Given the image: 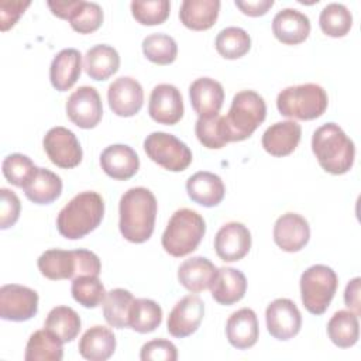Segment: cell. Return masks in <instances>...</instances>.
Masks as SVG:
<instances>
[{
    "mask_svg": "<svg viewBox=\"0 0 361 361\" xmlns=\"http://www.w3.org/2000/svg\"><path fill=\"white\" fill-rule=\"evenodd\" d=\"M157 210V199L149 189L137 186L124 192L118 206L121 235L135 244L149 240L154 233Z\"/></svg>",
    "mask_w": 361,
    "mask_h": 361,
    "instance_id": "obj_1",
    "label": "cell"
},
{
    "mask_svg": "<svg viewBox=\"0 0 361 361\" xmlns=\"http://www.w3.org/2000/svg\"><path fill=\"white\" fill-rule=\"evenodd\" d=\"M104 216L103 197L93 190L80 192L58 213L56 228L68 240H79L99 227Z\"/></svg>",
    "mask_w": 361,
    "mask_h": 361,
    "instance_id": "obj_2",
    "label": "cell"
},
{
    "mask_svg": "<svg viewBox=\"0 0 361 361\" xmlns=\"http://www.w3.org/2000/svg\"><path fill=\"white\" fill-rule=\"evenodd\" d=\"M312 151L319 165L331 175L348 172L355 158L353 140L336 123H326L313 133Z\"/></svg>",
    "mask_w": 361,
    "mask_h": 361,
    "instance_id": "obj_3",
    "label": "cell"
},
{
    "mask_svg": "<svg viewBox=\"0 0 361 361\" xmlns=\"http://www.w3.org/2000/svg\"><path fill=\"white\" fill-rule=\"evenodd\" d=\"M39 272L51 279H75L80 275H96L102 271L99 257L89 250H48L37 261Z\"/></svg>",
    "mask_w": 361,
    "mask_h": 361,
    "instance_id": "obj_4",
    "label": "cell"
},
{
    "mask_svg": "<svg viewBox=\"0 0 361 361\" xmlns=\"http://www.w3.org/2000/svg\"><path fill=\"white\" fill-rule=\"evenodd\" d=\"M206 233L204 219L192 209L176 210L162 234V248L172 257H185L193 252Z\"/></svg>",
    "mask_w": 361,
    "mask_h": 361,
    "instance_id": "obj_5",
    "label": "cell"
},
{
    "mask_svg": "<svg viewBox=\"0 0 361 361\" xmlns=\"http://www.w3.org/2000/svg\"><path fill=\"white\" fill-rule=\"evenodd\" d=\"M267 117V104L257 92L241 90L234 94L224 124L228 142L244 141L252 135Z\"/></svg>",
    "mask_w": 361,
    "mask_h": 361,
    "instance_id": "obj_6",
    "label": "cell"
},
{
    "mask_svg": "<svg viewBox=\"0 0 361 361\" xmlns=\"http://www.w3.org/2000/svg\"><path fill=\"white\" fill-rule=\"evenodd\" d=\"M326 90L316 83L289 86L279 92L276 107L283 117L296 120L319 118L327 109Z\"/></svg>",
    "mask_w": 361,
    "mask_h": 361,
    "instance_id": "obj_7",
    "label": "cell"
},
{
    "mask_svg": "<svg viewBox=\"0 0 361 361\" xmlns=\"http://www.w3.org/2000/svg\"><path fill=\"white\" fill-rule=\"evenodd\" d=\"M336 272L323 264H316L303 271L300 276V298L312 314H323L330 306L337 290Z\"/></svg>",
    "mask_w": 361,
    "mask_h": 361,
    "instance_id": "obj_8",
    "label": "cell"
},
{
    "mask_svg": "<svg viewBox=\"0 0 361 361\" xmlns=\"http://www.w3.org/2000/svg\"><path fill=\"white\" fill-rule=\"evenodd\" d=\"M144 149L151 161L171 172H182L192 162V151L173 134L154 131L144 140Z\"/></svg>",
    "mask_w": 361,
    "mask_h": 361,
    "instance_id": "obj_9",
    "label": "cell"
},
{
    "mask_svg": "<svg viewBox=\"0 0 361 361\" xmlns=\"http://www.w3.org/2000/svg\"><path fill=\"white\" fill-rule=\"evenodd\" d=\"M42 145L49 161L59 168L71 169L82 161V147L76 135L65 127L56 126L49 128L42 140Z\"/></svg>",
    "mask_w": 361,
    "mask_h": 361,
    "instance_id": "obj_10",
    "label": "cell"
},
{
    "mask_svg": "<svg viewBox=\"0 0 361 361\" xmlns=\"http://www.w3.org/2000/svg\"><path fill=\"white\" fill-rule=\"evenodd\" d=\"M38 312V293L27 286L7 283L0 288V317L10 322H25Z\"/></svg>",
    "mask_w": 361,
    "mask_h": 361,
    "instance_id": "obj_11",
    "label": "cell"
},
{
    "mask_svg": "<svg viewBox=\"0 0 361 361\" xmlns=\"http://www.w3.org/2000/svg\"><path fill=\"white\" fill-rule=\"evenodd\" d=\"M269 334L281 341L293 338L302 327V314L293 300L279 298L272 300L265 310Z\"/></svg>",
    "mask_w": 361,
    "mask_h": 361,
    "instance_id": "obj_12",
    "label": "cell"
},
{
    "mask_svg": "<svg viewBox=\"0 0 361 361\" xmlns=\"http://www.w3.org/2000/svg\"><path fill=\"white\" fill-rule=\"evenodd\" d=\"M66 116L79 128L96 127L103 116L99 92L92 86H80L66 100Z\"/></svg>",
    "mask_w": 361,
    "mask_h": 361,
    "instance_id": "obj_13",
    "label": "cell"
},
{
    "mask_svg": "<svg viewBox=\"0 0 361 361\" xmlns=\"http://www.w3.org/2000/svg\"><path fill=\"white\" fill-rule=\"evenodd\" d=\"M148 113L159 124L173 126L183 117V99L179 89L169 83L157 85L149 96Z\"/></svg>",
    "mask_w": 361,
    "mask_h": 361,
    "instance_id": "obj_14",
    "label": "cell"
},
{
    "mask_svg": "<svg viewBox=\"0 0 361 361\" xmlns=\"http://www.w3.org/2000/svg\"><path fill=\"white\" fill-rule=\"evenodd\" d=\"M204 316V303L196 295L182 298L171 310L166 322V329L171 336L185 338L193 334Z\"/></svg>",
    "mask_w": 361,
    "mask_h": 361,
    "instance_id": "obj_15",
    "label": "cell"
},
{
    "mask_svg": "<svg viewBox=\"0 0 361 361\" xmlns=\"http://www.w3.org/2000/svg\"><path fill=\"white\" fill-rule=\"evenodd\" d=\"M107 100L111 111L120 117L135 116L144 103V90L138 80L121 76L113 80L107 89Z\"/></svg>",
    "mask_w": 361,
    "mask_h": 361,
    "instance_id": "obj_16",
    "label": "cell"
},
{
    "mask_svg": "<svg viewBox=\"0 0 361 361\" xmlns=\"http://www.w3.org/2000/svg\"><path fill=\"white\" fill-rule=\"evenodd\" d=\"M251 248V233L243 224L230 221L220 227L214 237V250L224 262L243 259Z\"/></svg>",
    "mask_w": 361,
    "mask_h": 361,
    "instance_id": "obj_17",
    "label": "cell"
},
{
    "mask_svg": "<svg viewBox=\"0 0 361 361\" xmlns=\"http://www.w3.org/2000/svg\"><path fill=\"white\" fill-rule=\"evenodd\" d=\"M310 227L298 213H285L274 224V241L286 252H298L309 243Z\"/></svg>",
    "mask_w": 361,
    "mask_h": 361,
    "instance_id": "obj_18",
    "label": "cell"
},
{
    "mask_svg": "<svg viewBox=\"0 0 361 361\" xmlns=\"http://www.w3.org/2000/svg\"><path fill=\"white\" fill-rule=\"evenodd\" d=\"M189 97L197 116L200 118H210L219 114L224 102V90L217 80L212 78H199L190 83Z\"/></svg>",
    "mask_w": 361,
    "mask_h": 361,
    "instance_id": "obj_19",
    "label": "cell"
},
{
    "mask_svg": "<svg viewBox=\"0 0 361 361\" xmlns=\"http://www.w3.org/2000/svg\"><path fill=\"white\" fill-rule=\"evenodd\" d=\"M100 166L107 176L117 180H127L137 173L140 158L131 147L126 144H113L102 152Z\"/></svg>",
    "mask_w": 361,
    "mask_h": 361,
    "instance_id": "obj_20",
    "label": "cell"
},
{
    "mask_svg": "<svg viewBox=\"0 0 361 361\" xmlns=\"http://www.w3.org/2000/svg\"><path fill=\"white\" fill-rule=\"evenodd\" d=\"M300 135V124L295 120L278 121L264 131L261 144L268 154L274 157H286L296 149Z\"/></svg>",
    "mask_w": 361,
    "mask_h": 361,
    "instance_id": "obj_21",
    "label": "cell"
},
{
    "mask_svg": "<svg viewBox=\"0 0 361 361\" xmlns=\"http://www.w3.org/2000/svg\"><path fill=\"white\" fill-rule=\"evenodd\" d=\"M272 32L282 44L298 45L309 37L310 20L299 10L283 8L272 20Z\"/></svg>",
    "mask_w": 361,
    "mask_h": 361,
    "instance_id": "obj_22",
    "label": "cell"
},
{
    "mask_svg": "<svg viewBox=\"0 0 361 361\" xmlns=\"http://www.w3.org/2000/svg\"><path fill=\"white\" fill-rule=\"evenodd\" d=\"M226 336L228 343L237 350L251 348L259 336L258 319L252 309L243 307L227 319Z\"/></svg>",
    "mask_w": 361,
    "mask_h": 361,
    "instance_id": "obj_23",
    "label": "cell"
},
{
    "mask_svg": "<svg viewBox=\"0 0 361 361\" xmlns=\"http://www.w3.org/2000/svg\"><path fill=\"white\" fill-rule=\"evenodd\" d=\"M82 72V55L75 48L59 51L49 66V80L58 92L69 90Z\"/></svg>",
    "mask_w": 361,
    "mask_h": 361,
    "instance_id": "obj_24",
    "label": "cell"
},
{
    "mask_svg": "<svg viewBox=\"0 0 361 361\" xmlns=\"http://www.w3.org/2000/svg\"><path fill=\"white\" fill-rule=\"evenodd\" d=\"M247 290L245 275L230 267L217 268L216 276L210 285L212 298L220 305H234L241 300Z\"/></svg>",
    "mask_w": 361,
    "mask_h": 361,
    "instance_id": "obj_25",
    "label": "cell"
},
{
    "mask_svg": "<svg viewBox=\"0 0 361 361\" xmlns=\"http://www.w3.org/2000/svg\"><path fill=\"white\" fill-rule=\"evenodd\" d=\"M186 192L195 203L204 207H214L223 200L226 188L219 175L200 171L186 180Z\"/></svg>",
    "mask_w": 361,
    "mask_h": 361,
    "instance_id": "obj_26",
    "label": "cell"
},
{
    "mask_svg": "<svg viewBox=\"0 0 361 361\" xmlns=\"http://www.w3.org/2000/svg\"><path fill=\"white\" fill-rule=\"evenodd\" d=\"M217 268L204 257H192L185 259L178 269L179 283L192 293H199L210 288Z\"/></svg>",
    "mask_w": 361,
    "mask_h": 361,
    "instance_id": "obj_27",
    "label": "cell"
},
{
    "mask_svg": "<svg viewBox=\"0 0 361 361\" xmlns=\"http://www.w3.org/2000/svg\"><path fill=\"white\" fill-rule=\"evenodd\" d=\"M79 354L90 361H106L116 350L114 333L104 326L87 329L79 340Z\"/></svg>",
    "mask_w": 361,
    "mask_h": 361,
    "instance_id": "obj_28",
    "label": "cell"
},
{
    "mask_svg": "<svg viewBox=\"0 0 361 361\" xmlns=\"http://www.w3.org/2000/svg\"><path fill=\"white\" fill-rule=\"evenodd\" d=\"M219 11V0H185L179 8V18L186 28L204 31L214 25Z\"/></svg>",
    "mask_w": 361,
    "mask_h": 361,
    "instance_id": "obj_29",
    "label": "cell"
},
{
    "mask_svg": "<svg viewBox=\"0 0 361 361\" xmlns=\"http://www.w3.org/2000/svg\"><path fill=\"white\" fill-rule=\"evenodd\" d=\"M120 66L118 52L106 44L92 47L83 61V68L87 76L93 80H106L113 76Z\"/></svg>",
    "mask_w": 361,
    "mask_h": 361,
    "instance_id": "obj_30",
    "label": "cell"
},
{
    "mask_svg": "<svg viewBox=\"0 0 361 361\" xmlns=\"http://www.w3.org/2000/svg\"><path fill=\"white\" fill-rule=\"evenodd\" d=\"M28 200L35 204H49L62 193L61 178L45 168H37L34 176L23 188Z\"/></svg>",
    "mask_w": 361,
    "mask_h": 361,
    "instance_id": "obj_31",
    "label": "cell"
},
{
    "mask_svg": "<svg viewBox=\"0 0 361 361\" xmlns=\"http://www.w3.org/2000/svg\"><path fill=\"white\" fill-rule=\"evenodd\" d=\"M62 341L45 327L34 331L25 345V361H61L63 358Z\"/></svg>",
    "mask_w": 361,
    "mask_h": 361,
    "instance_id": "obj_32",
    "label": "cell"
},
{
    "mask_svg": "<svg viewBox=\"0 0 361 361\" xmlns=\"http://www.w3.org/2000/svg\"><path fill=\"white\" fill-rule=\"evenodd\" d=\"M327 334L331 343L337 347H353L360 337L358 316L351 310L336 312L327 323Z\"/></svg>",
    "mask_w": 361,
    "mask_h": 361,
    "instance_id": "obj_33",
    "label": "cell"
},
{
    "mask_svg": "<svg viewBox=\"0 0 361 361\" xmlns=\"http://www.w3.org/2000/svg\"><path fill=\"white\" fill-rule=\"evenodd\" d=\"M134 296L130 290L123 288L111 289L106 293L103 300V316L109 326L114 329L130 327V309Z\"/></svg>",
    "mask_w": 361,
    "mask_h": 361,
    "instance_id": "obj_34",
    "label": "cell"
},
{
    "mask_svg": "<svg viewBox=\"0 0 361 361\" xmlns=\"http://www.w3.org/2000/svg\"><path fill=\"white\" fill-rule=\"evenodd\" d=\"M44 327L54 333L62 343H69L80 331V317L69 306H56L48 313Z\"/></svg>",
    "mask_w": 361,
    "mask_h": 361,
    "instance_id": "obj_35",
    "label": "cell"
},
{
    "mask_svg": "<svg viewBox=\"0 0 361 361\" xmlns=\"http://www.w3.org/2000/svg\"><path fill=\"white\" fill-rule=\"evenodd\" d=\"M162 322L161 306L151 299L138 298L133 300L130 309V329L137 333H151Z\"/></svg>",
    "mask_w": 361,
    "mask_h": 361,
    "instance_id": "obj_36",
    "label": "cell"
},
{
    "mask_svg": "<svg viewBox=\"0 0 361 361\" xmlns=\"http://www.w3.org/2000/svg\"><path fill=\"white\" fill-rule=\"evenodd\" d=\"M216 51L226 59H238L251 48L248 32L240 27H227L221 30L214 42Z\"/></svg>",
    "mask_w": 361,
    "mask_h": 361,
    "instance_id": "obj_37",
    "label": "cell"
},
{
    "mask_svg": "<svg viewBox=\"0 0 361 361\" xmlns=\"http://www.w3.org/2000/svg\"><path fill=\"white\" fill-rule=\"evenodd\" d=\"M319 25L326 35L340 38L350 32L353 25V16L344 4L330 3L322 10Z\"/></svg>",
    "mask_w": 361,
    "mask_h": 361,
    "instance_id": "obj_38",
    "label": "cell"
},
{
    "mask_svg": "<svg viewBox=\"0 0 361 361\" xmlns=\"http://www.w3.org/2000/svg\"><path fill=\"white\" fill-rule=\"evenodd\" d=\"M142 52L148 61L157 65H169L176 59V41L164 32L149 34L142 41Z\"/></svg>",
    "mask_w": 361,
    "mask_h": 361,
    "instance_id": "obj_39",
    "label": "cell"
},
{
    "mask_svg": "<svg viewBox=\"0 0 361 361\" xmlns=\"http://www.w3.org/2000/svg\"><path fill=\"white\" fill-rule=\"evenodd\" d=\"M72 298L83 307H97L106 298V289L96 275H80L73 279L71 286Z\"/></svg>",
    "mask_w": 361,
    "mask_h": 361,
    "instance_id": "obj_40",
    "label": "cell"
},
{
    "mask_svg": "<svg viewBox=\"0 0 361 361\" xmlns=\"http://www.w3.org/2000/svg\"><path fill=\"white\" fill-rule=\"evenodd\" d=\"M195 133L203 147L209 149H220L228 142L224 116L220 114L210 118L199 117L195 126Z\"/></svg>",
    "mask_w": 361,
    "mask_h": 361,
    "instance_id": "obj_41",
    "label": "cell"
},
{
    "mask_svg": "<svg viewBox=\"0 0 361 361\" xmlns=\"http://www.w3.org/2000/svg\"><path fill=\"white\" fill-rule=\"evenodd\" d=\"M38 166L34 165L31 158L23 154H10L1 164V171L7 182L14 186L24 188L25 183L34 176Z\"/></svg>",
    "mask_w": 361,
    "mask_h": 361,
    "instance_id": "obj_42",
    "label": "cell"
},
{
    "mask_svg": "<svg viewBox=\"0 0 361 361\" xmlns=\"http://www.w3.org/2000/svg\"><path fill=\"white\" fill-rule=\"evenodd\" d=\"M171 4L168 0H134L131 1V14L142 25H158L169 17Z\"/></svg>",
    "mask_w": 361,
    "mask_h": 361,
    "instance_id": "obj_43",
    "label": "cell"
},
{
    "mask_svg": "<svg viewBox=\"0 0 361 361\" xmlns=\"http://www.w3.org/2000/svg\"><path fill=\"white\" fill-rule=\"evenodd\" d=\"M103 23V10L97 3L92 1H83L80 0V4L69 18V24L73 31L79 34H90L100 28Z\"/></svg>",
    "mask_w": 361,
    "mask_h": 361,
    "instance_id": "obj_44",
    "label": "cell"
},
{
    "mask_svg": "<svg viewBox=\"0 0 361 361\" xmlns=\"http://www.w3.org/2000/svg\"><path fill=\"white\" fill-rule=\"evenodd\" d=\"M140 358L142 361H175L178 358V350L169 340L155 338L141 347Z\"/></svg>",
    "mask_w": 361,
    "mask_h": 361,
    "instance_id": "obj_45",
    "label": "cell"
},
{
    "mask_svg": "<svg viewBox=\"0 0 361 361\" xmlns=\"http://www.w3.org/2000/svg\"><path fill=\"white\" fill-rule=\"evenodd\" d=\"M20 210H21V203L18 196L13 190L7 188H1L0 189V228L6 230L14 226L20 217Z\"/></svg>",
    "mask_w": 361,
    "mask_h": 361,
    "instance_id": "obj_46",
    "label": "cell"
},
{
    "mask_svg": "<svg viewBox=\"0 0 361 361\" xmlns=\"http://www.w3.org/2000/svg\"><path fill=\"white\" fill-rule=\"evenodd\" d=\"M30 1H0V28L1 31H7L11 28L20 18V16L30 6Z\"/></svg>",
    "mask_w": 361,
    "mask_h": 361,
    "instance_id": "obj_47",
    "label": "cell"
},
{
    "mask_svg": "<svg viewBox=\"0 0 361 361\" xmlns=\"http://www.w3.org/2000/svg\"><path fill=\"white\" fill-rule=\"evenodd\" d=\"M235 6L245 16L259 17V16H264L274 6V0H247V1L235 0Z\"/></svg>",
    "mask_w": 361,
    "mask_h": 361,
    "instance_id": "obj_48",
    "label": "cell"
},
{
    "mask_svg": "<svg viewBox=\"0 0 361 361\" xmlns=\"http://www.w3.org/2000/svg\"><path fill=\"white\" fill-rule=\"evenodd\" d=\"M360 285H361V279L358 276L353 278L344 290V302L345 306L350 307L351 312H354L357 316H360V310H361V303H360Z\"/></svg>",
    "mask_w": 361,
    "mask_h": 361,
    "instance_id": "obj_49",
    "label": "cell"
},
{
    "mask_svg": "<svg viewBox=\"0 0 361 361\" xmlns=\"http://www.w3.org/2000/svg\"><path fill=\"white\" fill-rule=\"evenodd\" d=\"M80 4V0H66V1H48V7L51 8L52 14L68 20L72 17V14L75 13V10L78 8V6Z\"/></svg>",
    "mask_w": 361,
    "mask_h": 361,
    "instance_id": "obj_50",
    "label": "cell"
}]
</instances>
